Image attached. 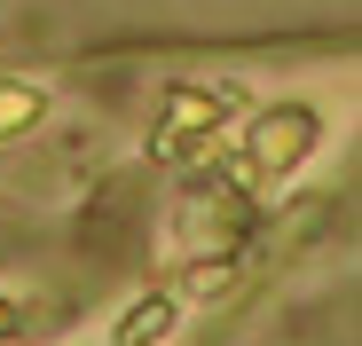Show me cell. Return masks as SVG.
Listing matches in <instances>:
<instances>
[{"label":"cell","instance_id":"cell-4","mask_svg":"<svg viewBox=\"0 0 362 346\" xmlns=\"http://www.w3.org/2000/svg\"><path fill=\"white\" fill-rule=\"evenodd\" d=\"M213 292H228V268H205L197 283H181V299H213Z\"/></svg>","mask_w":362,"mask_h":346},{"label":"cell","instance_id":"cell-5","mask_svg":"<svg viewBox=\"0 0 362 346\" xmlns=\"http://www.w3.org/2000/svg\"><path fill=\"white\" fill-rule=\"evenodd\" d=\"M8 330H16V307H8V299H0V338H8Z\"/></svg>","mask_w":362,"mask_h":346},{"label":"cell","instance_id":"cell-3","mask_svg":"<svg viewBox=\"0 0 362 346\" xmlns=\"http://www.w3.org/2000/svg\"><path fill=\"white\" fill-rule=\"evenodd\" d=\"M32 110H40V95H32V87H8V95H0V134H16Z\"/></svg>","mask_w":362,"mask_h":346},{"label":"cell","instance_id":"cell-2","mask_svg":"<svg viewBox=\"0 0 362 346\" xmlns=\"http://www.w3.org/2000/svg\"><path fill=\"white\" fill-rule=\"evenodd\" d=\"M276 134H268V165H291L299 150H308V119H299V110H284V119H268Z\"/></svg>","mask_w":362,"mask_h":346},{"label":"cell","instance_id":"cell-1","mask_svg":"<svg viewBox=\"0 0 362 346\" xmlns=\"http://www.w3.org/2000/svg\"><path fill=\"white\" fill-rule=\"evenodd\" d=\"M173 323H181V299H142L127 323H118V346H158Z\"/></svg>","mask_w":362,"mask_h":346}]
</instances>
